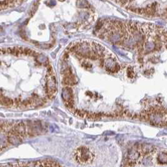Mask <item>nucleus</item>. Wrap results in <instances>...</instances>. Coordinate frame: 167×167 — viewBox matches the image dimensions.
<instances>
[{
	"instance_id": "obj_1",
	"label": "nucleus",
	"mask_w": 167,
	"mask_h": 167,
	"mask_svg": "<svg viewBox=\"0 0 167 167\" xmlns=\"http://www.w3.org/2000/svg\"><path fill=\"white\" fill-rule=\"evenodd\" d=\"M129 12L167 21V0H110Z\"/></svg>"
},
{
	"instance_id": "obj_2",
	"label": "nucleus",
	"mask_w": 167,
	"mask_h": 167,
	"mask_svg": "<svg viewBox=\"0 0 167 167\" xmlns=\"http://www.w3.org/2000/svg\"><path fill=\"white\" fill-rule=\"evenodd\" d=\"M76 158L81 163H89L93 159V155L88 148L81 147L76 152Z\"/></svg>"
},
{
	"instance_id": "obj_3",
	"label": "nucleus",
	"mask_w": 167,
	"mask_h": 167,
	"mask_svg": "<svg viewBox=\"0 0 167 167\" xmlns=\"http://www.w3.org/2000/svg\"><path fill=\"white\" fill-rule=\"evenodd\" d=\"M106 70L111 73L118 72L120 69V66L116 62L115 58L108 57L104 59V66Z\"/></svg>"
},
{
	"instance_id": "obj_4",
	"label": "nucleus",
	"mask_w": 167,
	"mask_h": 167,
	"mask_svg": "<svg viewBox=\"0 0 167 167\" xmlns=\"http://www.w3.org/2000/svg\"><path fill=\"white\" fill-rule=\"evenodd\" d=\"M141 156V151H139L138 148H132L128 152L127 155V160L129 162H136Z\"/></svg>"
},
{
	"instance_id": "obj_5",
	"label": "nucleus",
	"mask_w": 167,
	"mask_h": 167,
	"mask_svg": "<svg viewBox=\"0 0 167 167\" xmlns=\"http://www.w3.org/2000/svg\"><path fill=\"white\" fill-rule=\"evenodd\" d=\"M141 153L147 155L152 153L155 151V148L150 144H143L141 146Z\"/></svg>"
},
{
	"instance_id": "obj_6",
	"label": "nucleus",
	"mask_w": 167,
	"mask_h": 167,
	"mask_svg": "<svg viewBox=\"0 0 167 167\" xmlns=\"http://www.w3.org/2000/svg\"><path fill=\"white\" fill-rule=\"evenodd\" d=\"M157 161L159 163L167 164V153L160 152L157 156Z\"/></svg>"
},
{
	"instance_id": "obj_7",
	"label": "nucleus",
	"mask_w": 167,
	"mask_h": 167,
	"mask_svg": "<svg viewBox=\"0 0 167 167\" xmlns=\"http://www.w3.org/2000/svg\"><path fill=\"white\" fill-rule=\"evenodd\" d=\"M142 163L143 166H152V159H151V157H146V158H144L142 160Z\"/></svg>"
},
{
	"instance_id": "obj_8",
	"label": "nucleus",
	"mask_w": 167,
	"mask_h": 167,
	"mask_svg": "<svg viewBox=\"0 0 167 167\" xmlns=\"http://www.w3.org/2000/svg\"><path fill=\"white\" fill-rule=\"evenodd\" d=\"M128 76L129 78H133L134 76V72L133 71V68L129 67L128 68Z\"/></svg>"
}]
</instances>
